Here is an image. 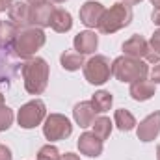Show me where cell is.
Here are the masks:
<instances>
[{
	"mask_svg": "<svg viewBox=\"0 0 160 160\" xmlns=\"http://www.w3.org/2000/svg\"><path fill=\"white\" fill-rule=\"evenodd\" d=\"M11 4H13V0H0V11L9 9V8H11Z\"/></svg>",
	"mask_w": 160,
	"mask_h": 160,
	"instance_id": "83f0119b",
	"label": "cell"
},
{
	"mask_svg": "<svg viewBox=\"0 0 160 160\" xmlns=\"http://www.w3.org/2000/svg\"><path fill=\"white\" fill-rule=\"evenodd\" d=\"M125 4H128V6H134V4H140L142 0H123Z\"/></svg>",
	"mask_w": 160,
	"mask_h": 160,
	"instance_id": "1f68e13d",
	"label": "cell"
},
{
	"mask_svg": "<svg viewBox=\"0 0 160 160\" xmlns=\"http://www.w3.org/2000/svg\"><path fill=\"white\" fill-rule=\"evenodd\" d=\"M95 114L97 112H95L91 101H82L78 104H75V108H73V118L82 128L91 127V123L95 121Z\"/></svg>",
	"mask_w": 160,
	"mask_h": 160,
	"instance_id": "9a60e30c",
	"label": "cell"
},
{
	"mask_svg": "<svg viewBox=\"0 0 160 160\" xmlns=\"http://www.w3.org/2000/svg\"><path fill=\"white\" fill-rule=\"evenodd\" d=\"M155 91H157L155 82L153 80H145V78L132 82L130 84V89H128V93H130V97L134 101H149L155 95Z\"/></svg>",
	"mask_w": 160,
	"mask_h": 160,
	"instance_id": "2e32d148",
	"label": "cell"
},
{
	"mask_svg": "<svg viewBox=\"0 0 160 160\" xmlns=\"http://www.w3.org/2000/svg\"><path fill=\"white\" fill-rule=\"evenodd\" d=\"M112 102H114L112 93H110V91H104V89L97 91V93L91 97V104H93V108H95V112H97V114H102V112L110 110Z\"/></svg>",
	"mask_w": 160,
	"mask_h": 160,
	"instance_id": "ffe728a7",
	"label": "cell"
},
{
	"mask_svg": "<svg viewBox=\"0 0 160 160\" xmlns=\"http://www.w3.org/2000/svg\"><path fill=\"white\" fill-rule=\"evenodd\" d=\"M151 80H153L155 84H160V63H157V65L153 67V71H151Z\"/></svg>",
	"mask_w": 160,
	"mask_h": 160,
	"instance_id": "484cf974",
	"label": "cell"
},
{
	"mask_svg": "<svg viewBox=\"0 0 160 160\" xmlns=\"http://www.w3.org/2000/svg\"><path fill=\"white\" fill-rule=\"evenodd\" d=\"M62 158V155H60V151H58V147H54V145H43L39 149V153H38V160H60Z\"/></svg>",
	"mask_w": 160,
	"mask_h": 160,
	"instance_id": "603a6c76",
	"label": "cell"
},
{
	"mask_svg": "<svg viewBox=\"0 0 160 160\" xmlns=\"http://www.w3.org/2000/svg\"><path fill=\"white\" fill-rule=\"evenodd\" d=\"M112 75L119 82H136L143 80L149 75V65L143 60L130 58V56H119L112 63Z\"/></svg>",
	"mask_w": 160,
	"mask_h": 160,
	"instance_id": "3957f363",
	"label": "cell"
},
{
	"mask_svg": "<svg viewBox=\"0 0 160 160\" xmlns=\"http://www.w3.org/2000/svg\"><path fill=\"white\" fill-rule=\"evenodd\" d=\"M71 132H73L71 121L67 119L65 116H62V114H50V116L45 119L43 134H45V138L50 140V142L65 140V138L71 136Z\"/></svg>",
	"mask_w": 160,
	"mask_h": 160,
	"instance_id": "8992f818",
	"label": "cell"
},
{
	"mask_svg": "<svg viewBox=\"0 0 160 160\" xmlns=\"http://www.w3.org/2000/svg\"><path fill=\"white\" fill-rule=\"evenodd\" d=\"M2 104H4V95L0 93V106H2Z\"/></svg>",
	"mask_w": 160,
	"mask_h": 160,
	"instance_id": "e575fe53",
	"label": "cell"
},
{
	"mask_svg": "<svg viewBox=\"0 0 160 160\" xmlns=\"http://www.w3.org/2000/svg\"><path fill=\"white\" fill-rule=\"evenodd\" d=\"M45 116H47L45 102L39 99H34L21 106V110L17 114V121H19V127H22V128H34V127L41 125Z\"/></svg>",
	"mask_w": 160,
	"mask_h": 160,
	"instance_id": "52a82bcc",
	"label": "cell"
},
{
	"mask_svg": "<svg viewBox=\"0 0 160 160\" xmlns=\"http://www.w3.org/2000/svg\"><path fill=\"white\" fill-rule=\"evenodd\" d=\"M149 47H151V50H155L157 54H160V30H157L153 34V38L149 41Z\"/></svg>",
	"mask_w": 160,
	"mask_h": 160,
	"instance_id": "d4e9b609",
	"label": "cell"
},
{
	"mask_svg": "<svg viewBox=\"0 0 160 160\" xmlns=\"http://www.w3.org/2000/svg\"><path fill=\"white\" fill-rule=\"evenodd\" d=\"M147 50H149V43L143 39L142 36H132L123 43V52L125 56H130V58H138V60H143L147 56Z\"/></svg>",
	"mask_w": 160,
	"mask_h": 160,
	"instance_id": "4fadbf2b",
	"label": "cell"
},
{
	"mask_svg": "<svg viewBox=\"0 0 160 160\" xmlns=\"http://www.w3.org/2000/svg\"><path fill=\"white\" fill-rule=\"evenodd\" d=\"M54 6L52 2H45L39 6H32L30 9V26H38V28H45V26H50V21H52V15H54Z\"/></svg>",
	"mask_w": 160,
	"mask_h": 160,
	"instance_id": "30bf717a",
	"label": "cell"
},
{
	"mask_svg": "<svg viewBox=\"0 0 160 160\" xmlns=\"http://www.w3.org/2000/svg\"><path fill=\"white\" fill-rule=\"evenodd\" d=\"M130 21H132V9H130V6L125 4V2H118L110 9L104 11L102 19L99 22V30L102 34H114V32H118L121 28L128 26Z\"/></svg>",
	"mask_w": 160,
	"mask_h": 160,
	"instance_id": "277c9868",
	"label": "cell"
},
{
	"mask_svg": "<svg viewBox=\"0 0 160 160\" xmlns=\"http://www.w3.org/2000/svg\"><path fill=\"white\" fill-rule=\"evenodd\" d=\"M28 4H32V6H39V4H45V2H48V0H26Z\"/></svg>",
	"mask_w": 160,
	"mask_h": 160,
	"instance_id": "4dcf8cb0",
	"label": "cell"
},
{
	"mask_svg": "<svg viewBox=\"0 0 160 160\" xmlns=\"http://www.w3.org/2000/svg\"><path fill=\"white\" fill-rule=\"evenodd\" d=\"M78 149L82 155L97 158L102 153V140L99 136H95L93 132H84V134H80V138H78Z\"/></svg>",
	"mask_w": 160,
	"mask_h": 160,
	"instance_id": "7c38bea8",
	"label": "cell"
},
{
	"mask_svg": "<svg viewBox=\"0 0 160 160\" xmlns=\"http://www.w3.org/2000/svg\"><path fill=\"white\" fill-rule=\"evenodd\" d=\"M60 160H80L78 155H75V153H65V155H62V158Z\"/></svg>",
	"mask_w": 160,
	"mask_h": 160,
	"instance_id": "f1b7e54d",
	"label": "cell"
},
{
	"mask_svg": "<svg viewBox=\"0 0 160 160\" xmlns=\"http://www.w3.org/2000/svg\"><path fill=\"white\" fill-rule=\"evenodd\" d=\"M30 9L32 6H28V2H13L11 8L8 9V15H9V21L21 30V28H26L30 26Z\"/></svg>",
	"mask_w": 160,
	"mask_h": 160,
	"instance_id": "8fae6325",
	"label": "cell"
},
{
	"mask_svg": "<svg viewBox=\"0 0 160 160\" xmlns=\"http://www.w3.org/2000/svg\"><path fill=\"white\" fill-rule=\"evenodd\" d=\"M151 19H153V22H155V24H158V26H160V8L153 11V17H151Z\"/></svg>",
	"mask_w": 160,
	"mask_h": 160,
	"instance_id": "f546056e",
	"label": "cell"
},
{
	"mask_svg": "<svg viewBox=\"0 0 160 160\" xmlns=\"http://www.w3.org/2000/svg\"><path fill=\"white\" fill-rule=\"evenodd\" d=\"M50 2H56V4H62V2H65V0H50Z\"/></svg>",
	"mask_w": 160,
	"mask_h": 160,
	"instance_id": "d590c367",
	"label": "cell"
},
{
	"mask_svg": "<svg viewBox=\"0 0 160 160\" xmlns=\"http://www.w3.org/2000/svg\"><path fill=\"white\" fill-rule=\"evenodd\" d=\"M114 121H116L118 128H119V130H123V132H128V130H132V128L136 127V119H134V116H132L128 110H125V108L116 110Z\"/></svg>",
	"mask_w": 160,
	"mask_h": 160,
	"instance_id": "44dd1931",
	"label": "cell"
},
{
	"mask_svg": "<svg viewBox=\"0 0 160 160\" xmlns=\"http://www.w3.org/2000/svg\"><path fill=\"white\" fill-rule=\"evenodd\" d=\"M136 134H138V140H142V142H153L160 134V112L149 114L138 125Z\"/></svg>",
	"mask_w": 160,
	"mask_h": 160,
	"instance_id": "9c48e42d",
	"label": "cell"
},
{
	"mask_svg": "<svg viewBox=\"0 0 160 160\" xmlns=\"http://www.w3.org/2000/svg\"><path fill=\"white\" fill-rule=\"evenodd\" d=\"M62 62V67L65 71H78L80 67H84V54H80L77 50H65L60 58Z\"/></svg>",
	"mask_w": 160,
	"mask_h": 160,
	"instance_id": "d6986e66",
	"label": "cell"
},
{
	"mask_svg": "<svg viewBox=\"0 0 160 160\" xmlns=\"http://www.w3.org/2000/svg\"><path fill=\"white\" fill-rule=\"evenodd\" d=\"M75 50L80 54H91L97 50V45H99V38L95 32L91 30H86V32H80L78 36H75Z\"/></svg>",
	"mask_w": 160,
	"mask_h": 160,
	"instance_id": "5bb4252c",
	"label": "cell"
},
{
	"mask_svg": "<svg viewBox=\"0 0 160 160\" xmlns=\"http://www.w3.org/2000/svg\"><path fill=\"white\" fill-rule=\"evenodd\" d=\"M13 123V110L8 108L6 104L0 106V132L2 130H8Z\"/></svg>",
	"mask_w": 160,
	"mask_h": 160,
	"instance_id": "cb8c5ba5",
	"label": "cell"
},
{
	"mask_svg": "<svg viewBox=\"0 0 160 160\" xmlns=\"http://www.w3.org/2000/svg\"><path fill=\"white\" fill-rule=\"evenodd\" d=\"M91 127H93V134L99 136L102 142H104L106 138H110V132H112V121L108 119V118H95V121L91 123Z\"/></svg>",
	"mask_w": 160,
	"mask_h": 160,
	"instance_id": "7402d4cb",
	"label": "cell"
},
{
	"mask_svg": "<svg viewBox=\"0 0 160 160\" xmlns=\"http://www.w3.org/2000/svg\"><path fill=\"white\" fill-rule=\"evenodd\" d=\"M45 41H47V36H45L43 28L26 26V28L19 30L17 38L13 41V50L19 58H32L45 45Z\"/></svg>",
	"mask_w": 160,
	"mask_h": 160,
	"instance_id": "7a4b0ae2",
	"label": "cell"
},
{
	"mask_svg": "<svg viewBox=\"0 0 160 160\" xmlns=\"http://www.w3.org/2000/svg\"><path fill=\"white\" fill-rule=\"evenodd\" d=\"M104 11H106V9H104L102 4L89 0V2H86V4H82V8H80V21H82L88 28H99V22H101Z\"/></svg>",
	"mask_w": 160,
	"mask_h": 160,
	"instance_id": "ba28073f",
	"label": "cell"
},
{
	"mask_svg": "<svg viewBox=\"0 0 160 160\" xmlns=\"http://www.w3.org/2000/svg\"><path fill=\"white\" fill-rule=\"evenodd\" d=\"M112 75V63L106 56H93L84 63V77L89 84L101 86Z\"/></svg>",
	"mask_w": 160,
	"mask_h": 160,
	"instance_id": "5b68a950",
	"label": "cell"
},
{
	"mask_svg": "<svg viewBox=\"0 0 160 160\" xmlns=\"http://www.w3.org/2000/svg\"><path fill=\"white\" fill-rule=\"evenodd\" d=\"M17 34H19V28L11 21H0V48L13 47Z\"/></svg>",
	"mask_w": 160,
	"mask_h": 160,
	"instance_id": "ac0fdd59",
	"label": "cell"
},
{
	"mask_svg": "<svg viewBox=\"0 0 160 160\" xmlns=\"http://www.w3.org/2000/svg\"><path fill=\"white\" fill-rule=\"evenodd\" d=\"M157 158L160 160V145H158V147H157Z\"/></svg>",
	"mask_w": 160,
	"mask_h": 160,
	"instance_id": "836d02e7",
	"label": "cell"
},
{
	"mask_svg": "<svg viewBox=\"0 0 160 160\" xmlns=\"http://www.w3.org/2000/svg\"><path fill=\"white\" fill-rule=\"evenodd\" d=\"M50 26L52 30L63 34V32H69L73 28V19H71V13L65 11V9H54V15H52V21H50Z\"/></svg>",
	"mask_w": 160,
	"mask_h": 160,
	"instance_id": "e0dca14e",
	"label": "cell"
},
{
	"mask_svg": "<svg viewBox=\"0 0 160 160\" xmlns=\"http://www.w3.org/2000/svg\"><path fill=\"white\" fill-rule=\"evenodd\" d=\"M0 160H11V151L0 143Z\"/></svg>",
	"mask_w": 160,
	"mask_h": 160,
	"instance_id": "4316f807",
	"label": "cell"
},
{
	"mask_svg": "<svg viewBox=\"0 0 160 160\" xmlns=\"http://www.w3.org/2000/svg\"><path fill=\"white\" fill-rule=\"evenodd\" d=\"M22 78L30 95H41L48 84V63L43 58H30L22 65Z\"/></svg>",
	"mask_w": 160,
	"mask_h": 160,
	"instance_id": "6da1fadb",
	"label": "cell"
},
{
	"mask_svg": "<svg viewBox=\"0 0 160 160\" xmlns=\"http://www.w3.org/2000/svg\"><path fill=\"white\" fill-rule=\"evenodd\" d=\"M151 4H153V6H155L157 9H158V8H160V0H151Z\"/></svg>",
	"mask_w": 160,
	"mask_h": 160,
	"instance_id": "d6a6232c",
	"label": "cell"
}]
</instances>
